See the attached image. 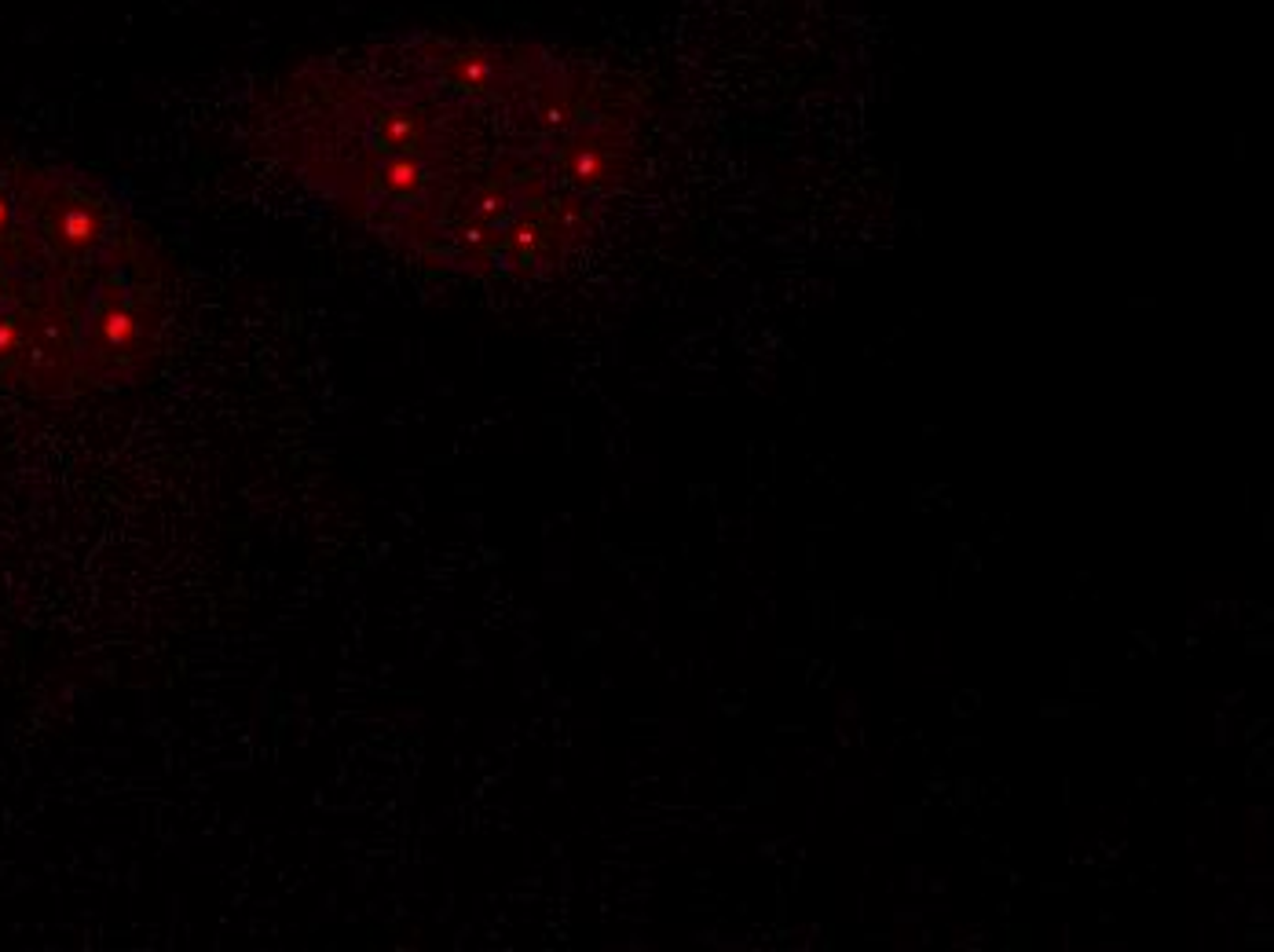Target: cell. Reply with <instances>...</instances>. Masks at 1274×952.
I'll list each match as a JSON object with an SVG mask.
<instances>
[{"mask_svg":"<svg viewBox=\"0 0 1274 952\" xmlns=\"http://www.w3.org/2000/svg\"><path fill=\"white\" fill-rule=\"evenodd\" d=\"M253 158L396 257L480 282L568 271L634 191L649 107L571 44L407 29L257 81Z\"/></svg>","mask_w":1274,"mask_h":952,"instance_id":"cell-1","label":"cell"},{"mask_svg":"<svg viewBox=\"0 0 1274 952\" xmlns=\"http://www.w3.org/2000/svg\"><path fill=\"white\" fill-rule=\"evenodd\" d=\"M172 330L154 231L77 168L0 158V389L81 400L151 378Z\"/></svg>","mask_w":1274,"mask_h":952,"instance_id":"cell-2","label":"cell"}]
</instances>
